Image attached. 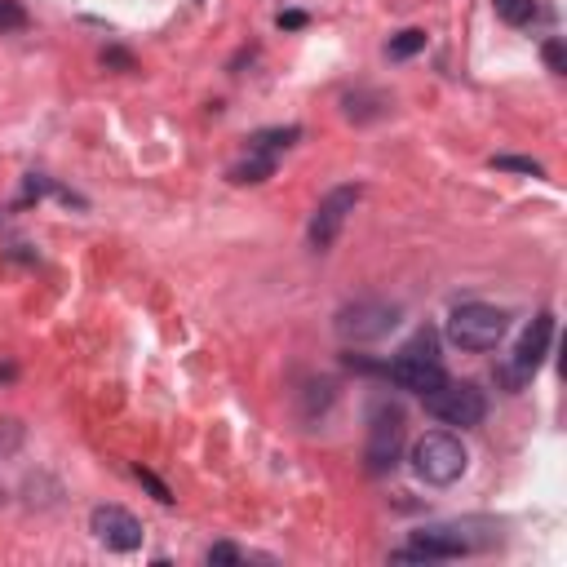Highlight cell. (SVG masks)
Masks as SVG:
<instances>
[{"instance_id": "cell-1", "label": "cell", "mask_w": 567, "mask_h": 567, "mask_svg": "<svg viewBox=\"0 0 567 567\" xmlns=\"http://www.w3.org/2000/svg\"><path fill=\"white\" fill-rule=\"evenodd\" d=\"M466 448H461L457 435H448V430H430V435H421L412 443V470H417V479L435 483V488H448V483H457L461 474H466Z\"/></svg>"}, {"instance_id": "cell-2", "label": "cell", "mask_w": 567, "mask_h": 567, "mask_svg": "<svg viewBox=\"0 0 567 567\" xmlns=\"http://www.w3.org/2000/svg\"><path fill=\"white\" fill-rule=\"evenodd\" d=\"M505 328H510V315L497 311V306H483V302H470V306H457L448 315V342L461 346V350H497Z\"/></svg>"}, {"instance_id": "cell-3", "label": "cell", "mask_w": 567, "mask_h": 567, "mask_svg": "<svg viewBox=\"0 0 567 567\" xmlns=\"http://www.w3.org/2000/svg\"><path fill=\"white\" fill-rule=\"evenodd\" d=\"M426 412L443 426H479L483 417H488V399H483V390L474 386V381H443L439 390H430L426 395Z\"/></svg>"}, {"instance_id": "cell-4", "label": "cell", "mask_w": 567, "mask_h": 567, "mask_svg": "<svg viewBox=\"0 0 567 567\" xmlns=\"http://www.w3.org/2000/svg\"><path fill=\"white\" fill-rule=\"evenodd\" d=\"M399 448H404V408L399 404H386V399H377L373 412H368V470L381 474L395 466Z\"/></svg>"}, {"instance_id": "cell-5", "label": "cell", "mask_w": 567, "mask_h": 567, "mask_svg": "<svg viewBox=\"0 0 567 567\" xmlns=\"http://www.w3.org/2000/svg\"><path fill=\"white\" fill-rule=\"evenodd\" d=\"M550 337H554V315H536L532 328L523 333L519 350H514V364L501 368V381H505V386H510V390L528 386V381L536 377V368L545 364V355H550Z\"/></svg>"}, {"instance_id": "cell-6", "label": "cell", "mask_w": 567, "mask_h": 567, "mask_svg": "<svg viewBox=\"0 0 567 567\" xmlns=\"http://www.w3.org/2000/svg\"><path fill=\"white\" fill-rule=\"evenodd\" d=\"M399 324V306L390 302H355L337 315V337L342 342H377Z\"/></svg>"}, {"instance_id": "cell-7", "label": "cell", "mask_w": 567, "mask_h": 567, "mask_svg": "<svg viewBox=\"0 0 567 567\" xmlns=\"http://www.w3.org/2000/svg\"><path fill=\"white\" fill-rule=\"evenodd\" d=\"M470 541L457 528H421L412 532V545L390 554V563H439V559H461Z\"/></svg>"}, {"instance_id": "cell-8", "label": "cell", "mask_w": 567, "mask_h": 567, "mask_svg": "<svg viewBox=\"0 0 567 567\" xmlns=\"http://www.w3.org/2000/svg\"><path fill=\"white\" fill-rule=\"evenodd\" d=\"M355 204H359V187H337V191H328L324 200H319V209L311 218V249L315 253L333 249L337 235H342V226H346V213H355Z\"/></svg>"}, {"instance_id": "cell-9", "label": "cell", "mask_w": 567, "mask_h": 567, "mask_svg": "<svg viewBox=\"0 0 567 567\" xmlns=\"http://www.w3.org/2000/svg\"><path fill=\"white\" fill-rule=\"evenodd\" d=\"M89 532L116 554H133L142 545V523L133 519L125 505H98V510L89 514Z\"/></svg>"}, {"instance_id": "cell-10", "label": "cell", "mask_w": 567, "mask_h": 567, "mask_svg": "<svg viewBox=\"0 0 567 567\" xmlns=\"http://www.w3.org/2000/svg\"><path fill=\"white\" fill-rule=\"evenodd\" d=\"M386 377L395 381L399 390H412V395H421V399L448 381L439 359H417V355H395V364H386Z\"/></svg>"}, {"instance_id": "cell-11", "label": "cell", "mask_w": 567, "mask_h": 567, "mask_svg": "<svg viewBox=\"0 0 567 567\" xmlns=\"http://www.w3.org/2000/svg\"><path fill=\"white\" fill-rule=\"evenodd\" d=\"M275 173V156H262V151H249V160H240L231 169L235 187H249V182H266Z\"/></svg>"}, {"instance_id": "cell-12", "label": "cell", "mask_w": 567, "mask_h": 567, "mask_svg": "<svg viewBox=\"0 0 567 567\" xmlns=\"http://www.w3.org/2000/svg\"><path fill=\"white\" fill-rule=\"evenodd\" d=\"M297 138H302V129H297V125H288V129H262V133H253V138H249V151L275 156L280 147H293Z\"/></svg>"}, {"instance_id": "cell-13", "label": "cell", "mask_w": 567, "mask_h": 567, "mask_svg": "<svg viewBox=\"0 0 567 567\" xmlns=\"http://www.w3.org/2000/svg\"><path fill=\"white\" fill-rule=\"evenodd\" d=\"M492 9H497V18L510 27H528L536 18V0H492Z\"/></svg>"}, {"instance_id": "cell-14", "label": "cell", "mask_w": 567, "mask_h": 567, "mask_svg": "<svg viewBox=\"0 0 567 567\" xmlns=\"http://www.w3.org/2000/svg\"><path fill=\"white\" fill-rule=\"evenodd\" d=\"M421 49H426V32H417V27H408V32H399L395 40L386 45V54L395 58V63H404V58H417Z\"/></svg>"}, {"instance_id": "cell-15", "label": "cell", "mask_w": 567, "mask_h": 567, "mask_svg": "<svg viewBox=\"0 0 567 567\" xmlns=\"http://www.w3.org/2000/svg\"><path fill=\"white\" fill-rule=\"evenodd\" d=\"M27 27V9L18 0H0V32H23Z\"/></svg>"}, {"instance_id": "cell-16", "label": "cell", "mask_w": 567, "mask_h": 567, "mask_svg": "<svg viewBox=\"0 0 567 567\" xmlns=\"http://www.w3.org/2000/svg\"><path fill=\"white\" fill-rule=\"evenodd\" d=\"M399 355H417V359H439V337H435V333H430V328H426V333H417V337H412V342H408L404 350H399Z\"/></svg>"}, {"instance_id": "cell-17", "label": "cell", "mask_w": 567, "mask_h": 567, "mask_svg": "<svg viewBox=\"0 0 567 567\" xmlns=\"http://www.w3.org/2000/svg\"><path fill=\"white\" fill-rule=\"evenodd\" d=\"M492 164H497V169H510V173H532V178H541L545 173L536 160H523V156H497Z\"/></svg>"}, {"instance_id": "cell-18", "label": "cell", "mask_w": 567, "mask_h": 567, "mask_svg": "<svg viewBox=\"0 0 567 567\" xmlns=\"http://www.w3.org/2000/svg\"><path fill=\"white\" fill-rule=\"evenodd\" d=\"M133 474H138V483H147V488H151V497H156V501H164V505H173V492L169 488H164V483L156 479V474H151V470H133Z\"/></svg>"}, {"instance_id": "cell-19", "label": "cell", "mask_w": 567, "mask_h": 567, "mask_svg": "<svg viewBox=\"0 0 567 567\" xmlns=\"http://www.w3.org/2000/svg\"><path fill=\"white\" fill-rule=\"evenodd\" d=\"M545 67H550L554 76H563V71H567V54H563L559 40H545Z\"/></svg>"}, {"instance_id": "cell-20", "label": "cell", "mask_w": 567, "mask_h": 567, "mask_svg": "<svg viewBox=\"0 0 567 567\" xmlns=\"http://www.w3.org/2000/svg\"><path fill=\"white\" fill-rule=\"evenodd\" d=\"M209 563H213V567H222V563H244V554L235 550V545H213V550H209Z\"/></svg>"}, {"instance_id": "cell-21", "label": "cell", "mask_w": 567, "mask_h": 567, "mask_svg": "<svg viewBox=\"0 0 567 567\" xmlns=\"http://www.w3.org/2000/svg\"><path fill=\"white\" fill-rule=\"evenodd\" d=\"M102 63H107V67H120V71H133V58L125 54V49H107V54H102Z\"/></svg>"}, {"instance_id": "cell-22", "label": "cell", "mask_w": 567, "mask_h": 567, "mask_svg": "<svg viewBox=\"0 0 567 567\" xmlns=\"http://www.w3.org/2000/svg\"><path fill=\"white\" fill-rule=\"evenodd\" d=\"M280 27H284V32H297V27H306V14L288 9V14H280Z\"/></svg>"}, {"instance_id": "cell-23", "label": "cell", "mask_w": 567, "mask_h": 567, "mask_svg": "<svg viewBox=\"0 0 567 567\" xmlns=\"http://www.w3.org/2000/svg\"><path fill=\"white\" fill-rule=\"evenodd\" d=\"M0 497H5V492H0Z\"/></svg>"}]
</instances>
